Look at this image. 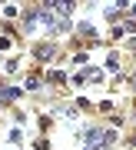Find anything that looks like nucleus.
Returning a JSON list of instances; mask_svg holds the SVG:
<instances>
[{"label": "nucleus", "mask_w": 136, "mask_h": 150, "mask_svg": "<svg viewBox=\"0 0 136 150\" xmlns=\"http://www.w3.org/2000/svg\"><path fill=\"white\" fill-rule=\"evenodd\" d=\"M47 7H50V10L57 13V17H67L70 10H73V4H67V0H60V4H47Z\"/></svg>", "instance_id": "obj_1"}, {"label": "nucleus", "mask_w": 136, "mask_h": 150, "mask_svg": "<svg viewBox=\"0 0 136 150\" xmlns=\"http://www.w3.org/2000/svg\"><path fill=\"white\" fill-rule=\"evenodd\" d=\"M10 97H17V90H13V87H7V90H0V100H10Z\"/></svg>", "instance_id": "obj_2"}]
</instances>
